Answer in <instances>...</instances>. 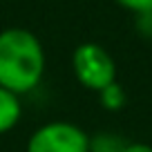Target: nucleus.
Returning a JSON list of instances; mask_svg holds the SVG:
<instances>
[{
    "label": "nucleus",
    "mask_w": 152,
    "mask_h": 152,
    "mask_svg": "<svg viewBox=\"0 0 152 152\" xmlns=\"http://www.w3.org/2000/svg\"><path fill=\"white\" fill-rule=\"evenodd\" d=\"M47 56L40 38L25 27L0 31V87L14 94H31L45 76Z\"/></svg>",
    "instance_id": "f257e3e1"
},
{
    "label": "nucleus",
    "mask_w": 152,
    "mask_h": 152,
    "mask_svg": "<svg viewBox=\"0 0 152 152\" xmlns=\"http://www.w3.org/2000/svg\"><path fill=\"white\" fill-rule=\"evenodd\" d=\"M72 72L83 87L101 92L116 81V63L112 54L99 43H81L72 54Z\"/></svg>",
    "instance_id": "f03ea898"
},
{
    "label": "nucleus",
    "mask_w": 152,
    "mask_h": 152,
    "mask_svg": "<svg viewBox=\"0 0 152 152\" xmlns=\"http://www.w3.org/2000/svg\"><path fill=\"white\" fill-rule=\"evenodd\" d=\"M25 152H90V134L69 121H49L29 134Z\"/></svg>",
    "instance_id": "7ed1b4c3"
},
{
    "label": "nucleus",
    "mask_w": 152,
    "mask_h": 152,
    "mask_svg": "<svg viewBox=\"0 0 152 152\" xmlns=\"http://www.w3.org/2000/svg\"><path fill=\"white\" fill-rule=\"evenodd\" d=\"M23 119V101L7 87H0V137L16 128Z\"/></svg>",
    "instance_id": "20e7f679"
},
{
    "label": "nucleus",
    "mask_w": 152,
    "mask_h": 152,
    "mask_svg": "<svg viewBox=\"0 0 152 152\" xmlns=\"http://www.w3.org/2000/svg\"><path fill=\"white\" fill-rule=\"evenodd\" d=\"M125 145L128 141L112 132H99L90 137V152H123Z\"/></svg>",
    "instance_id": "39448f33"
},
{
    "label": "nucleus",
    "mask_w": 152,
    "mask_h": 152,
    "mask_svg": "<svg viewBox=\"0 0 152 152\" xmlns=\"http://www.w3.org/2000/svg\"><path fill=\"white\" fill-rule=\"evenodd\" d=\"M96 94H99V103L103 105L107 112H119V110L125 105V101H128L125 90H123V87H121L116 81L110 83L107 87H103V90L96 92Z\"/></svg>",
    "instance_id": "423d86ee"
},
{
    "label": "nucleus",
    "mask_w": 152,
    "mask_h": 152,
    "mask_svg": "<svg viewBox=\"0 0 152 152\" xmlns=\"http://www.w3.org/2000/svg\"><path fill=\"white\" fill-rule=\"evenodd\" d=\"M119 7L132 11V14H152V0H114Z\"/></svg>",
    "instance_id": "0eeeda50"
},
{
    "label": "nucleus",
    "mask_w": 152,
    "mask_h": 152,
    "mask_svg": "<svg viewBox=\"0 0 152 152\" xmlns=\"http://www.w3.org/2000/svg\"><path fill=\"white\" fill-rule=\"evenodd\" d=\"M137 29L143 36H152V14H139Z\"/></svg>",
    "instance_id": "6e6552de"
},
{
    "label": "nucleus",
    "mask_w": 152,
    "mask_h": 152,
    "mask_svg": "<svg viewBox=\"0 0 152 152\" xmlns=\"http://www.w3.org/2000/svg\"><path fill=\"white\" fill-rule=\"evenodd\" d=\"M123 152H152V145H148V143H130L125 145Z\"/></svg>",
    "instance_id": "1a4fd4ad"
}]
</instances>
